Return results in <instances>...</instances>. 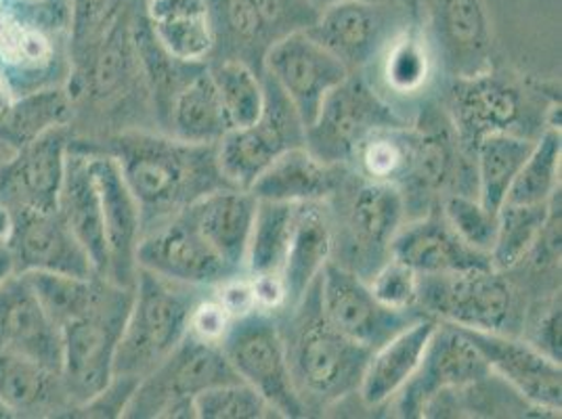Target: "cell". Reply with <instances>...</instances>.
<instances>
[{"label":"cell","instance_id":"obj_1","mask_svg":"<svg viewBox=\"0 0 562 419\" xmlns=\"http://www.w3.org/2000/svg\"><path fill=\"white\" fill-rule=\"evenodd\" d=\"M71 149L110 156L143 214V231L188 208L202 195L232 186L216 160V143H189L140 131L108 139H70Z\"/></svg>","mask_w":562,"mask_h":419},{"label":"cell","instance_id":"obj_2","mask_svg":"<svg viewBox=\"0 0 562 419\" xmlns=\"http://www.w3.org/2000/svg\"><path fill=\"white\" fill-rule=\"evenodd\" d=\"M296 308L301 315L285 340L292 382L306 411L324 409L357 393L372 350L355 344L329 326L319 308L317 281Z\"/></svg>","mask_w":562,"mask_h":419},{"label":"cell","instance_id":"obj_3","mask_svg":"<svg viewBox=\"0 0 562 419\" xmlns=\"http://www.w3.org/2000/svg\"><path fill=\"white\" fill-rule=\"evenodd\" d=\"M200 287L166 280L137 269L133 301L114 359V375L143 380L177 349L189 333V319Z\"/></svg>","mask_w":562,"mask_h":419},{"label":"cell","instance_id":"obj_4","mask_svg":"<svg viewBox=\"0 0 562 419\" xmlns=\"http://www.w3.org/2000/svg\"><path fill=\"white\" fill-rule=\"evenodd\" d=\"M133 287L108 281L93 308L61 326V377L70 409L99 395L114 377V359Z\"/></svg>","mask_w":562,"mask_h":419},{"label":"cell","instance_id":"obj_5","mask_svg":"<svg viewBox=\"0 0 562 419\" xmlns=\"http://www.w3.org/2000/svg\"><path fill=\"white\" fill-rule=\"evenodd\" d=\"M235 380L239 377L216 342L188 333L154 372L140 380L124 418H195V396Z\"/></svg>","mask_w":562,"mask_h":419},{"label":"cell","instance_id":"obj_6","mask_svg":"<svg viewBox=\"0 0 562 419\" xmlns=\"http://www.w3.org/2000/svg\"><path fill=\"white\" fill-rule=\"evenodd\" d=\"M218 347L235 375L260 393L278 418H305V405L290 373L285 336L269 313L255 310L234 319Z\"/></svg>","mask_w":562,"mask_h":419},{"label":"cell","instance_id":"obj_7","mask_svg":"<svg viewBox=\"0 0 562 419\" xmlns=\"http://www.w3.org/2000/svg\"><path fill=\"white\" fill-rule=\"evenodd\" d=\"M405 120L374 87L349 73L324 99L319 114L305 131V147L322 162L338 166L351 162L355 147L375 128L398 126Z\"/></svg>","mask_w":562,"mask_h":419},{"label":"cell","instance_id":"obj_8","mask_svg":"<svg viewBox=\"0 0 562 419\" xmlns=\"http://www.w3.org/2000/svg\"><path fill=\"white\" fill-rule=\"evenodd\" d=\"M513 304L510 283L493 267L420 275L418 280V308L449 326L504 331Z\"/></svg>","mask_w":562,"mask_h":419},{"label":"cell","instance_id":"obj_9","mask_svg":"<svg viewBox=\"0 0 562 419\" xmlns=\"http://www.w3.org/2000/svg\"><path fill=\"white\" fill-rule=\"evenodd\" d=\"M265 110L255 124L234 128L216 143V160L225 181L248 189L258 174L290 147L305 145V124L292 101L265 73Z\"/></svg>","mask_w":562,"mask_h":419},{"label":"cell","instance_id":"obj_10","mask_svg":"<svg viewBox=\"0 0 562 419\" xmlns=\"http://www.w3.org/2000/svg\"><path fill=\"white\" fill-rule=\"evenodd\" d=\"M319 308L329 326L363 349L374 350L422 315L414 310H393L375 301L368 281L340 262L324 267L317 278Z\"/></svg>","mask_w":562,"mask_h":419},{"label":"cell","instance_id":"obj_11","mask_svg":"<svg viewBox=\"0 0 562 419\" xmlns=\"http://www.w3.org/2000/svg\"><path fill=\"white\" fill-rule=\"evenodd\" d=\"M262 66L265 73L292 101L305 131L319 114L329 91L352 73L306 27L276 38L262 55Z\"/></svg>","mask_w":562,"mask_h":419},{"label":"cell","instance_id":"obj_12","mask_svg":"<svg viewBox=\"0 0 562 419\" xmlns=\"http://www.w3.org/2000/svg\"><path fill=\"white\" fill-rule=\"evenodd\" d=\"M492 375L481 350L472 344L467 331L441 324L435 329L420 367L395 396L398 418H422L435 396L462 390Z\"/></svg>","mask_w":562,"mask_h":419},{"label":"cell","instance_id":"obj_13","mask_svg":"<svg viewBox=\"0 0 562 419\" xmlns=\"http://www.w3.org/2000/svg\"><path fill=\"white\" fill-rule=\"evenodd\" d=\"M70 139V126H59L11 151L0 162V206L9 214L57 210Z\"/></svg>","mask_w":562,"mask_h":419},{"label":"cell","instance_id":"obj_14","mask_svg":"<svg viewBox=\"0 0 562 419\" xmlns=\"http://www.w3.org/2000/svg\"><path fill=\"white\" fill-rule=\"evenodd\" d=\"M137 269L195 287H212L237 275L212 250L183 210L143 231Z\"/></svg>","mask_w":562,"mask_h":419},{"label":"cell","instance_id":"obj_15","mask_svg":"<svg viewBox=\"0 0 562 419\" xmlns=\"http://www.w3.org/2000/svg\"><path fill=\"white\" fill-rule=\"evenodd\" d=\"M464 331L499 380H504L541 414L554 418L561 416L562 372L559 361L550 359L529 342L506 336L504 331Z\"/></svg>","mask_w":562,"mask_h":419},{"label":"cell","instance_id":"obj_16","mask_svg":"<svg viewBox=\"0 0 562 419\" xmlns=\"http://www.w3.org/2000/svg\"><path fill=\"white\" fill-rule=\"evenodd\" d=\"M9 248L15 273H64L93 278V264L59 210L13 212Z\"/></svg>","mask_w":562,"mask_h":419},{"label":"cell","instance_id":"obj_17","mask_svg":"<svg viewBox=\"0 0 562 419\" xmlns=\"http://www.w3.org/2000/svg\"><path fill=\"white\" fill-rule=\"evenodd\" d=\"M87 154V151H85ZM94 183L101 197L103 231L108 244V275L105 280L133 287L137 275V248L143 235V214L139 202L124 183L117 163L103 154H89Z\"/></svg>","mask_w":562,"mask_h":419},{"label":"cell","instance_id":"obj_18","mask_svg":"<svg viewBox=\"0 0 562 419\" xmlns=\"http://www.w3.org/2000/svg\"><path fill=\"white\" fill-rule=\"evenodd\" d=\"M391 22L389 9L378 0H340L322 9L306 30L352 71L374 61L395 32Z\"/></svg>","mask_w":562,"mask_h":419},{"label":"cell","instance_id":"obj_19","mask_svg":"<svg viewBox=\"0 0 562 419\" xmlns=\"http://www.w3.org/2000/svg\"><path fill=\"white\" fill-rule=\"evenodd\" d=\"M0 349L24 354L61 373V331L22 273L0 283Z\"/></svg>","mask_w":562,"mask_h":419},{"label":"cell","instance_id":"obj_20","mask_svg":"<svg viewBox=\"0 0 562 419\" xmlns=\"http://www.w3.org/2000/svg\"><path fill=\"white\" fill-rule=\"evenodd\" d=\"M439 53L456 78L487 73L492 22L483 0H432Z\"/></svg>","mask_w":562,"mask_h":419},{"label":"cell","instance_id":"obj_21","mask_svg":"<svg viewBox=\"0 0 562 419\" xmlns=\"http://www.w3.org/2000/svg\"><path fill=\"white\" fill-rule=\"evenodd\" d=\"M389 257L414 269L418 275H441L492 267V260L467 246L449 227L446 216L428 214L403 225L391 241Z\"/></svg>","mask_w":562,"mask_h":419},{"label":"cell","instance_id":"obj_22","mask_svg":"<svg viewBox=\"0 0 562 419\" xmlns=\"http://www.w3.org/2000/svg\"><path fill=\"white\" fill-rule=\"evenodd\" d=\"M258 200L248 189L223 186L202 195L183 212L212 250L234 271L241 273Z\"/></svg>","mask_w":562,"mask_h":419},{"label":"cell","instance_id":"obj_23","mask_svg":"<svg viewBox=\"0 0 562 419\" xmlns=\"http://www.w3.org/2000/svg\"><path fill=\"white\" fill-rule=\"evenodd\" d=\"M437 326L439 321L435 317L422 315L372 350L357 388V395L361 396L366 407H382L403 390L420 367L422 356Z\"/></svg>","mask_w":562,"mask_h":419},{"label":"cell","instance_id":"obj_24","mask_svg":"<svg viewBox=\"0 0 562 419\" xmlns=\"http://www.w3.org/2000/svg\"><path fill=\"white\" fill-rule=\"evenodd\" d=\"M453 126L472 149L493 133H513L520 117V97L492 73L458 78L453 87Z\"/></svg>","mask_w":562,"mask_h":419},{"label":"cell","instance_id":"obj_25","mask_svg":"<svg viewBox=\"0 0 562 419\" xmlns=\"http://www.w3.org/2000/svg\"><path fill=\"white\" fill-rule=\"evenodd\" d=\"M57 210L71 234L87 252L99 278L108 275V244L103 231L101 197L94 183L91 156L68 147L66 174L57 200Z\"/></svg>","mask_w":562,"mask_h":419},{"label":"cell","instance_id":"obj_26","mask_svg":"<svg viewBox=\"0 0 562 419\" xmlns=\"http://www.w3.org/2000/svg\"><path fill=\"white\" fill-rule=\"evenodd\" d=\"M336 189V166L322 162L305 145L285 149L248 186L258 202L281 204H324Z\"/></svg>","mask_w":562,"mask_h":419},{"label":"cell","instance_id":"obj_27","mask_svg":"<svg viewBox=\"0 0 562 419\" xmlns=\"http://www.w3.org/2000/svg\"><path fill=\"white\" fill-rule=\"evenodd\" d=\"M0 403L13 418H61L70 409L61 373L4 349H0Z\"/></svg>","mask_w":562,"mask_h":419},{"label":"cell","instance_id":"obj_28","mask_svg":"<svg viewBox=\"0 0 562 419\" xmlns=\"http://www.w3.org/2000/svg\"><path fill=\"white\" fill-rule=\"evenodd\" d=\"M145 20L168 55L202 64L216 47L211 0H147Z\"/></svg>","mask_w":562,"mask_h":419},{"label":"cell","instance_id":"obj_29","mask_svg":"<svg viewBox=\"0 0 562 419\" xmlns=\"http://www.w3.org/2000/svg\"><path fill=\"white\" fill-rule=\"evenodd\" d=\"M405 214L407 202L401 186L363 179L349 200L347 229L352 248L363 257L374 254L378 260L389 252Z\"/></svg>","mask_w":562,"mask_h":419},{"label":"cell","instance_id":"obj_30","mask_svg":"<svg viewBox=\"0 0 562 419\" xmlns=\"http://www.w3.org/2000/svg\"><path fill=\"white\" fill-rule=\"evenodd\" d=\"M331 225L319 202L299 204L294 229L281 269L285 287V306L296 308L303 303L308 287L322 275L331 254Z\"/></svg>","mask_w":562,"mask_h":419},{"label":"cell","instance_id":"obj_31","mask_svg":"<svg viewBox=\"0 0 562 419\" xmlns=\"http://www.w3.org/2000/svg\"><path fill=\"white\" fill-rule=\"evenodd\" d=\"M378 80L386 93L412 99L432 80L435 45L418 27H398L374 59Z\"/></svg>","mask_w":562,"mask_h":419},{"label":"cell","instance_id":"obj_32","mask_svg":"<svg viewBox=\"0 0 562 419\" xmlns=\"http://www.w3.org/2000/svg\"><path fill=\"white\" fill-rule=\"evenodd\" d=\"M166 122L172 137L189 143H218L232 131L209 68H200L183 84Z\"/></svg>","mask_w":562,"mask_h":419},{"label":"cell","instance_id":"obj_33","mask_svg":"<svg viewBox=\"0 0 562 419\" xmlns=\"http://www.w3.org/2000/svg\"><path fill=\"white\" fill-rule=\"evenodd\" d=\"M74 107L76 103L66 84H50L18 94L9 112L0 117V143L15 151L53 128L70 126Z\"/></svg>","mask_w":562,"mask_h":419},{"label":"cell","instance_id":"obj_34","mask_svg":"<svg viewBox=\"0 0 562 419\" xmlns=\"http://www.w3.org/2000/svg\"><path fill=\"white\" fill-rule=\"evenodd\" d=\"M533 143L536 140L516 133H493L476 143V197L490 212L497 214L506 204L510 186L527 162Z\"/></svg>","mask_w":562,"mask_h":419},{"label":"cell","instance_id":"obj_35","mask_svg":"<svg viewBox=\"0 0 562 419\" xmlns=\"http://www.w3.org/2000/svg\"><path fill=\"white\" fill-rule=\"evenodd\" d=\"M416 145L418 133L405 124L382 126L355 147L351 162L366 181L407 185L416 163Z\"/></svg>","mask_w":562,"mask_h":419},{"label":"cell","instance_id":"obj_36","mask_svg":"<svg viewBox=\"0 0 562 419\" xmlns=\"http://www.w3.org/2000/svg\"><path fill=\"white\" fill-rule=\"evenodd\" d=\"M299 204L258 202L244 269L250 278L281 275Z\"/></svg>","mask_w":562,"mask_h":419},{"label":"cell","instance_id":"obj_37","mask_svg":"<svg viewBox=\"0 0 562 419\" xmlns=\"http://www.w3.org/2000/svg\"><path fill=\"white\" fill-rule=\"evenodd\" d=\"M55 45L47 30L24 20L13 7L0 9V68L41 73L55 61Z\"/></svg>","mask_w":562,"mask_h":419},{"label":"cell","instance_id":"obj_38","mask_svg":"<svg viewBox=\"0 0 562 419\" xmlns=\"http://www.w3.org/2000/svg\"><path fill=\"white\" fill-rule=\"evenodd\" d=\"M561 131L550 128L533 143V149L516 174L515 183L506 197L508 204L522 206H543L552 200V195L561 183Z\"/></svg>","mask_w":562,"mask_h":419},{"label":"cell","instance_id":"obj_39","mask_svg":"<svg viewBox=\"0 0 562 419\" xmlns=\"http://www.w3.org/2000/svg\"><path fill=\"white\" fill-rule=\"evenodd\" d=\"M232 131L255 124L265 110V82L241 59H221L211 68Z\"/></svg>","mask_w":562,"mask_h":419},{"label":"cell","instance_id":"obj_40","mask_svg":"<svg viewBox=\"0 0 562 419\" xmlns=\"http://www.w3.org/2000/svg\"><path fill=\"white\" fill-rule=\"evenodd\" d=\"M554 197V195H552ZM550 202L543 206H522V204H504L497 212V234L493 241V269L506 271L531 254L543 229Z\"/></svg>","mask_w":562,"mask_h":419},{"label":"cell","instance_id":"obj_41","mask_svg":"<svg viewBox=\"0 0 562 419\" xmlns=\"http://www.w3.org/2000/svg\"><path fill=\"white\" fill-rule=\"evenodd\" d=\"M135 0H70V71L85 66Z\"/></svg>","mask_w":562,"mask_h":419},{"label":"cell","instance_id":"obj_42","mask_svg":"<svg viewBox=\"0 0 562 419\" xmlns=\"http://www.w3.org/2000/svg\"><path fill=\"white\" fill-rule=\"evenodd\" d=\"M193 416L198 419L278 418L260 393L241 380L218 384L200 393L193 398Z\"/></svg>","mask_w":562,"mask_h":419},{"label":"cell","instance_id":"obj_43","mask_svg":"<svg viewBox=\"0 0 562 419\" xmlns=\"http://www.w3.org/2000/svg\"><path fill=\"white\" fill-rule=\"evenodd\" d=\"M435 128H422L416 145V163L407 183L420 191H439L451 181L456 170V140L451 139L446 124L432 122Z\"/></svg>","mask_w":562,"mask_h":419},{"label":"cell","instance_id":"obj_44","mask_svg":"<svg viewBox=\"0 0 562 419\" xmlns=\"http://www.w3.org/2000/svg\"><path fill=\"white\" fill-rule=\"evenodd\" d=\"M214 38L223 36L235 50H257L273 43L267 25L262 24L252 0H211Z\"/></svg>","mask_w":562,"mask_h":419},{"label":"cell","instance_id":"obj_45","mask_svg":"<svg viewBox=\"0 0 562 419\" xmlns=\"http://www.w3.org/2000/svg\"><path fill=\"white\" fill-rule=\"evenodd\" d=\"M441 214L467 246L490 257L497 234L495 212H490L479 202V197H472L469 193H449L443 200Z\"/></svg>","mask_w":562,"mask_h":419},{"label":"cell","instance_id":"obj_46","mask_svg":"<svg viewBox=\"0 0 562 419\" xmlns=\"http://www.w3.org/2000/svg\"><path fill=\"white\" fill-rule=\"evenodd\" d=\"M418 280L420 275L397 258H386L374 273L368 285L375 301L393 310H414L418 308Z\"/></svg>","mask_w":562,"mask_h":419},{"label":"cell","instance_id":"obj_47","mask_svg":"<svg viewBox=\"0 0 562 419\" xmlns=\"http://www.w3.org/2000/svg\"><path fill=\"white\" fill-rule=\"evenodd\" d=\"M139 382L140 380H135V377L114 375L112 382L99 395L85 400L82 405L71 407L61 418H124L126 405H128L133 393L137 390Z\"/></svg>","mask_w":562,"mask_h":419},{"label":"cell","instance_id":"obj_48","mask_svg":"<svg viewBox=\"0 0 562 419\" xmlns=\"http://www.w3.org/2000/svg\"><path fill=\"white\" fill-rule=\"evenodd\" d=\"M252 4L273 41L288 32L305 30L317 18L308 0H252Z\"/></svg>","mask_w":562,"mask_h":419},{"label":"cell","instance_id":"obj_49","mask_svg":"<svg viewBox=\"0 0 562 419\" xmlns=\"http://www.w3.org/2000/svg\"><path fill=\"white\" fill-rule=\"evenodd\" d=\"M232 315L223 308V304L218 303L214 296L212 298H200L193 310H191V319H189V333H193L200 340L206 342H216L225 336L227 327L232 326Z\"/></svg>","mask_w":562,"mask_h":419},{"label":"cell","instance_id":"obj_50","mask_svg":"<svg viewBox=\"0 0 562 419\" xmlns=\"http://www.w3.org/2000/svg\"><path fill=\"white\" fill-rule=\"evenodd\" d=\"M561 298L554 301L546 308L543 315H539L536 327L531 331V340L529 344H533L536 349L541 350L543 354H548L550 359L561 363Z\"/></svg>","mask_w":562,"mask_h":419},{"label":"cell","instance_id":"obj_51","mask_svg":"<svg viewBox=\"0 0 562 419\" xmlns=\"http://www.w3.org/2000/svg\"><path fill=\"white\" fill-rule=\"evenodd\" d=\"M216 287H218V294L214 298L223 304V308L232 315V319H239V317L257 310V301H255L250 278L239 280V273H237V275L216 283Z\"/></svg>","mask_w":562,"mask_h":419},{"label":"cell","instance_id":"obj_52","mask_svg":"<svg viewBox=\"0 0 562 419\" xmlns=\"http://www.w3.org/2000/svg\"><path fill=\"white\" fill-rule=\"evenodd\" d=\"M15 97H18V93H15L13 82L9 80L7 71L0 68V117L4 116V114L9 112V107L13 105Z\"/></svg>","mask_w":562,"mask_h":419},{"label":"cell","instance_id":"obj_53","mask_svg":"<svg viewBox=\"0 0 562 419\" xmlns=\"http://www.w3.org/2000/svg\"><path fill=\"white\" fill-rule=\"evenodd\" d=\"M13 273H15V267H13L9 239H0V283Z\"/></svg>","mask_w":562,"mask_h":419},{"label":"cell","instance_id":"obj_54","mask_svg":"<svg viewBox=\"0 0 562 419\" xmlns=\"http://www.w3.org/2000/svg\"><path fill=\"white\" fill-rule=\"evenodd\" d=\"M336 2H340V0H308V4L319 13L322 9H326L329 4H336Z\"/></svg>","mask_w":562,"mask_h":419},{"label":"cell","instance_id":"obj_55","mask_svg":"<svg viewBox=\"0 0 562 419\" xmlns=\"http://www.w3.org/2000/svg\"><path fill=\"white\" fill-rule=\"evenodd\" d=\"M2 418H13V414H11V411L0 403V419Z\"/></svg>","mask_w":562,"mask_h":419},{"label":"cell","instance_id":"obj_56","mask_svg":"<svg viewBox=\"0 0 562 419\" xmlns=\"http://www.w3.org/2000/svg\"><path fill=\"white\" fill-rule=\"evenodd\" d=\"M9 154H11V149H9V147H4V145L0 143V162H2V160H4Z\"/></svg>","mask_w":562,"mask_h":419}]
</instances>
